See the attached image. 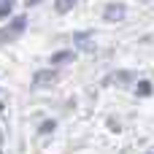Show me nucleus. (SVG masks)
<instances>
[{
	"mask_svg": "<svg viewBox=\"0 0 154 154\" xmlns=\"http://www.w3.org/2000/svg\"><path fill=\"white\" fill-rule=\"evenodd\" d=\"M122 16H125V5H122V3H119V5L111 3V5L106 8V19H108V22H116V19H122Z\"/></svg>",
	"mask_w": 154,
	"mask_h": 154,
	"instance_id": "1",
	"label": "nucleus"
},
{
	"mask_svg": "<svg viewBox=\"0 0 154 154\" xmlns=\"http://www.w3.org/2000/svg\"><path fill=\"white\" fill-rule=\"evenodd\" d=\"M70 57H73L70 51H60V54H54V57H51V62H54V65H60L62 60H70Z\"/></svg>",
	"mask_w": 154,
	"mask_h": 154,
	"instance_id": "2",
	"label": "nucleus"
},
{
	"mask_svg": "<svg viewBox=\"0 0 154 154\" xmlns=\"http://www.w3.org/2000/svg\"><path fill=\"white\" fill-rule=\"evenodd\" d=\"M73 3H76V0H57V11H68Z\"/></svg>",
	"mask_w": 154,
	"mask_h": 154,
	"instance_id": "3",
	"label": "nucleus"
},
{
	"mask_svg": "<svg viewBox=\"0 0 154 154\" xmlns=\"http://www.w3.org/2000/svg\"><path fill=\"white\" fill-rule=\"evenodd\" d=\"M152 92V87H149V81H141V95H149Z\"/></svg>",
	"mask_w": 154,
	"mask_h": 154,
	"instance_id": "4",
	"label": "nucleus"
},
{
	"mask_svg": "<svg viewBox=\"0 0 154 154\" xmlns=\"http://www.w3.org/2000/svg\"><path fill=\"white\" fill-rule=\"evenodd\" d=\"M30 3H38V0H30Z\"/></svg>",
	"mask_w": 154,
	"mask_h": 154,
	"instance_id": "5",
	"label": "nucleus"
}]
</instances>
